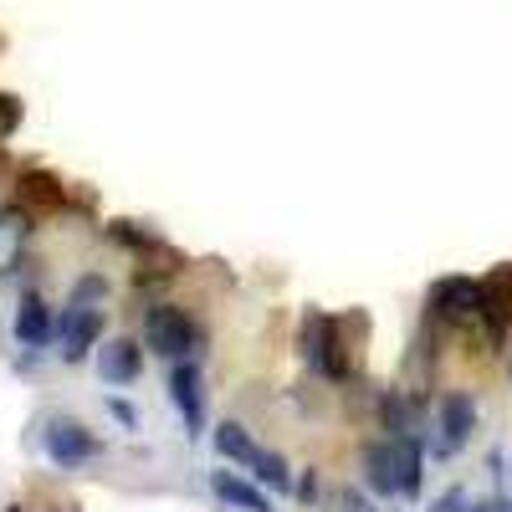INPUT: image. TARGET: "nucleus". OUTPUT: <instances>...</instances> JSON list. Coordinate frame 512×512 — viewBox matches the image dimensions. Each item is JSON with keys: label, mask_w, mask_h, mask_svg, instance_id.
<instances>
[{"label": "nucleus", "mask_w": 512, "mask_h": 512, "mask_svg": "<svg viewBox=\"0 0 512 512\" xmlns=\"http://www.w3.org/2000/svg\"><path fill=\"white\" fill-rule=\"evenodd\" d=\"M144 344L154 349V354H164V359H190L195 354V344H200V333H195V323H190V313L185 308H175V303H154L149 313H144Z\"/></svg>", "instance_id": "nucleus-1"}, {"label": "nucleus", "mask_w": 512, "mask_h": 512, "mask_svg": "<svg viewBox=\"0 0 512 512\" xmlns=\"http://www.w3.org/2000/svg\"><path fill=\"white\" fill-rule=\"evenodd\" d=\"M303 359L308 369H318L323 379H344L349 374V349H344V333H338V323L318 308H308L303 318Z\"/></svg>", "instance_id": "nucleus-2"}, {"label": "nucleus", "mask_w": 512, "mask_h": 512, "mask_svg": "<svg viewBox=\"0 0 512 512\" xmlns=\"http://www.w3.org/2000/svg\"><path fill=\"white\" fill-rule=\"evenodd\" d=\"M41 451H47V461H57L62 472H67V466H88V461H98V456H103V441H98L82 420H72V415H52V420H47V431H41Z\"/></svg>", "instance_id": "nucleus-3"}, {"label": "nucleus", "mask_w": 512, "mask_h": 512, "mask_svg": "<svg viewBox=\"0 0 512 512\" xmlns=\"http://www.w3.org/2000/svg\"><path fill=\"white\" fill-rule=\"evenodd\" d=\"M98 338H103V308H88V303H77V297H67V308L57 313L62 364H82V359H93Z\"/></svg>", "instance_id": "nucleus-4"}, {"label": "nucleus", "mask_w": 512, "mask_h": 512, "mask_svg": "<svg viewBox=\"0 0 512 512\" xmlns=\"http://www.w3.org/2000/svg\"><path fill=\"white\" fill-rule=\"evenodd\" d=\"M477 323H482L492 349L507 344V333H512V262H502V267H492L482 277V313H477Z\"/></svg>", "instance_id": "nucleus-5"}, {"label": "nucleus", "mask_w": 512, "mask_h": 512, "mask_svg": "<svg viewBox=\"0 0 512 512\" xmlns=\"http://www.w3.org/2000/svg\"><path fill=\"white\" fill-rule=\"evenodd\" d=\"M436 456H456L466 441H472V431H477V400L466 395V390H451V395H441V410H436Z\"/></svg>", "instance_id": "nucleus-6"}, {"label": "nucleus", "mask_w": 512, "mask_h": 512, "mask_svg": "<svg viewBox=\"0 0 512 512\" xmlns=\"http://www.w3.org/2000/svg\"><path fill=\"white\" fill-rule=\"evenodd\" d=\"M169 400H175V410L185 420V436H200L205 431V379H200L195 359H180L169 369Z\"/></svg>", "instance_id": "nucleus-7"}, {"label": "nucleus", "mask_w": 512, "mask_h": 512, "mask_svg": "<svg viewBox=\"0 0 512 512\" xmlns=\"http://www.w3.org/2000/svg\"><path fill=\"white\" fill-rule=\"evenodd\" d=\"M431 313L441 323H466L482 313V277H441L431 287Z\"/></svg>", "instance_id": "nucleus-8"}, {"label": "nucleus", "mask_w": 512, "mask_h": 512, "mask_svg": "<svg viewBox=\"0 0 512 512\" xmlns=\"http://www.w3.org/2000/svg\"><path fill=\"white\" fill-rule=\"evenodd\" d=\"M52 338H57L52 308L41 303V292H21V303H16V344L21 349H47Z\"/></svg>", "instance_id": "nucleus-9"}, {"label": "nucleus", "mask_w": 512, "mask_h": 512, "mask_svg": "<svg viewBox=\"0 0 512 512\" xmlns=\"http://www.w3.org/2000/svg\"><path fill=\"white\" fill-rule=\"evenodd\" d=\"M364 487L374 497H400V451H395V441H369L364 446Z\"/></svg>", "instance_id": "nucleus-10"}, {"label": "nucleus", "mask_w": 512, "mask_h": 512, "mask_svg": "<svg viewBox=\"0 0 512 512\" xmlns=\"http://www.w3.org/2000/svg\"><path fill=\"white\" fill-rule=\"evenodd\" d=\"M98 374H103V384H134L144 374L139 338H108L103 354H98Z\"/></svg>", "instance_id": "nucleus-11"}, {"label": "nucleus", "mask_w": 512, "mask_h": 512, "mask_svg": "<svg viewBox=\"0 0 512 512\" xmlns=\"http://www.w3.org/2000/svg\"><path fill=\"white\" fill-rule=\"evenodd\" d=\"M210 492H216L231 512H277L262 487H251V482L236 477V472H210Z\"/></svg>", "instance_id": "nucleus-12"}, {"label": "nucleus", "mask_w": 512, "mask_h": 512, "mask_svg": "<svg viewBox=\"0 0 512 512\" xmlns=\"http://www.w3.org/2000/svg\"><path fill=\"white\" fill-rule=\"evenodd\" d=\"M210 441H216V456H221L226 466H256V456H262V446L251 441V431H246L241 420H221Z\"/></svg>", "instance_id": "nucleus-13"}, {"label": "nucleus", "mask_w": 512, "mask_h": 512, "mask_svg": "<svg viewBox=\"0 0 512 512\" xmlns=\"http://www.w3.org/2000/svg\"><path fill=\"white\" fill-rule=\"evenodd\" d=\"M395 451H400V497L415 502L425 492V441L405 436V441H395Z\"/></svg>", "instance_id": "nucleus-14"}, {"label": "nucleus", "mask_w": 512, "mask_h": 512, "mask_svg": "<svg viewBox=\"0 0 512 512\" xmlns=\"http://www.w3.org/2000/svg\"><path fill=\"white\" fill-rule=\"evenodd\" d=\"M26 231H31L26 210H0V277H11V272H16Z\"/></svg>", "instance_id": "nucleus-15"}, {"label": "nucleus", "mask_w": 512, "mask_h": 512, "mask_svg": "<svg viewBox=\"0 0 512 512\" xmlns=\"http://www.w3.org/2000/svg\"><path fill=\"white\" fill-rule=\"evenodd\" d=\"M251 477L262 482L267 492H292V487H297V477H292V466H287V456H277V451H262V456H256V466H251Z\"/></svg>", "instance_id": "nucleus-16"}, {"label": "nucleus", "mask_w": 512, "mask_h": 512, "mask_svg": "<svg viewBox=\"0 0 512 512\" xmlns=\"http://www.w3.org/2000/svg\"><path fill=\"white\" fill-rule=\"evenodd\" d=\"M21 195L36 200V205H62V185L52 175H41V169H31V175H21Z\"/></svg>", "instance_id": "nucleus-17"}, {"label": "nucleus", "mask_w": 512, "mask_h": 512, "mask_svg": "<svg viewBox=\"0 0 512 512\" xmlns=\"http://www.w3.org/2000/svg\"><path fill=\"white\" fill-rule=\"evenodd\" d=\"M72 297H77V303H88V308H103V297H108V282H103V277H82V282L72 287Z\"/></svg>", "instance_id": "nucleus-18"}, {"label": "nucleus", "mask_w": 512, "mask_h": 512, "mask_svg": "<svg viewBox=\"0 0 512 512\" xmlns=\"http://www.w3.org/2000/svg\"><path fill=\"white\" fill-rule=\"evenodd\" d=\"M431 512H472V497H466V487H446V492L431 502Z\"/></svg>", "instance_id": "nucleus-19"}, {"label": "nucleus", "mask_w": 512, "mask_h": 512, "mask_svg": "<svg viewBox=\"0 0 512 512\" xmlns=\"http://www.w3.org/2000/svg\"><path fill=\"white\" fill-rule=\"evenodd\" d=\"M16 123H21V103H16L11 93H0V139H6Z\"/></svg>", "instance_id": "nucleus-20"}, {"label": "nucleus", "mask_w": 512, "mask_h": 512, "mask_svg": "<svg viewBox=\"0 0 512 512\" xmlns=\"http://www.w3.org/2000/svg\"><path fill=\"white\" fill-rule=\"evenodd\" d=\"M292 492H297V502H313V497H318V472H313V466H308L303 477H297V487H292Z\"/></svg>", "instance_id": "nucleus-21"}, {"label": "nucleus", "mask_w": 512, "mask_h": 512, "mask_svg": "<svg viewBox=\"0 0 512 512\" xmlns=\"http://www.w3.org/2000/svg\"><path fill=\"white\" fill-rule=\"evenodd\" d=\"M338 507H344V512H374V507L364 502V492H359V487H344V497H338Z\"/></svg>", "instance_id": "nucleus-22"}, {"label": "nucleus", "mask_w": 512, "mask_h": 512, "mask_svg": "<svg viewBox=\"0 0 512 512\" xmlns=\"http://www.w3.org/2000/svg\"><path fill=\"white\" fill-rule=\"evenodd\" d=\"M108 410H113V415H118V420L128 425V431H134V425H139V415H134V405H123V400H108Z\"/></svg>", "instance_id": "nucleus-23"}, {"label": "nucleus", "mask_w": 512, "mask_h": 512, "mask_svg": "<svg viewBox=\"0 0 512 512\" xmlns=\"http://www.w3.org/2000/svg\"><path fill=\"white\" fill-rule=\"evenodd\" d=\"M6 512H21V507H6Z\"/></svg>", "instance_id": "nucleus-24"}]
</instances>
